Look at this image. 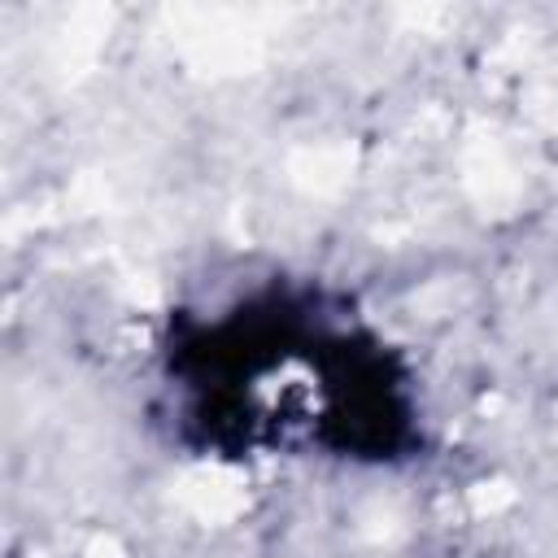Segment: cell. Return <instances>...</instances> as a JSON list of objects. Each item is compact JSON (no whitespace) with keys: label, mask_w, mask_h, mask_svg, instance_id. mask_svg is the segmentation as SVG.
Here are the masks:
<instances>
[{"label":"cell","mask_w":558,"mask_h":558,"mask_svg":"<svg viewBox=\"0 0 558 558\" xmlns=\"http://www.w3.org/2000/svg\"><path fill=\"white\" fill-rule=\"evenodd\" d=\"M161 388L174 436L201 453L392 466L427 445L410 362L310 279L174 314Z\"/></svg>","instance_id":"1"}]
</instances>
